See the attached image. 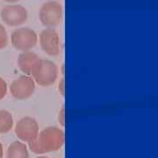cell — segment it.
Wrapping results in <instances>:
<instances>
[{"instance_id":"cell-1","label":"cell","mask_w":158,"mask_h":158,"mask_svg":"<svg viewBox=\"0 0 158 158\" xmlns=\"http://www.w3.org/2000/svg\"><path fill=\"white\" fill-rule=\"evenodd\" d=\"M64 141L63 131L56 127H48L39 132L37 138L29 142V148L35 154L55 152L61 149Z\"/></svg>"},{"instance_id":"cell-2","label":"cell","mask_w":158,"mask_h":158,"mask_svg":"<svg viewBox=\"0 0 158 158\" xmlns=\"http://www.w3.org/2000/svg\"><path fill=\"white\" fill-rule=\"evenodd\" d=\"M35 84L48 87L54 85L58 77V67L56 63L49 59H41L34 64L30 75Z\"/></svg>"},{"instance_id":"cell-3","label":"cell","mask_w":158,"mask_h":158,"mask_svg":"<svg viewBox=\"0 0 158 158\" xmlns=\"http://www.w3.org/2000/svg\"><path fill=\"white\" fill-rule=\"evenodd\" d=\"M11 42L16 50L31 51L38 43V34L27 27H19L11 33Z\"/></svg>"},{"instance_id":"cell-4","label":"cell","mask_w":158,"mask_h":158,"mask_svg":"<svg viewBox=\"0 0 158 158\" xmlns=\"http://www.w3.org/2000/svg\"><path fill=\"white\" fill-rule=\"evenodd\" d=\"M62 6L57 1H47L40 6L39 19L46 28H54L62 22Z\"/></svg>"},{"instance_id":"cell-5","label":"cell","mask_w":158,"mask_h":158,"mask_svg":"<svg viewBox=\"0 0 158 158\" xmlns=\"http://www.w3.org/2000/svg\"><path fill=\"white\" fill-rule=\"evenodd\" d=\"M1 19L8 27H16L22 26L28 19V11L25 6L10 4L3 7L0 12Z\"/></svg>"},{"instance_id":"cell-6","label":"cell","mask_w":158,"mask_h":158,"mask_svg":"<svg viewBox=\"0 0 158 158\" xmlns=\"http://www.w3.org/2000/svg\"><path fill=\"white\" fill-rule=\"evenodd\" d=\"M35 85L31 76L24 74L11 82L9 90L14 98L18 100H27L34 95Z\"/></svg>"},{"instance_id":"cell-7","label":"cell","mask_w":158,"mask_h":158,"mask_svg":"<svg viewBox=\"0 0 158 158\" xmlns=\"http://www.w3.org/2000/svg\"><path fill=\"white\" fill-rule=\"evenodd\" d=\"M41 49L49 56H56L61 53V38L54 28L43 29L38 36Z\"/></svg>"},{"instance_id":"cell-8","label":"cell","mask_w":158,"mask_h":158,"mask_svg":"<svg viewBox=\"0 0 158 158\" xmlns=\"http://www.w3.org/2000/svg\"><path fill=\"white\" fill-rule=\"evenodd\" d=\"M39 124L37 120L31 116H25L17 122L15 126V134L23 142H31L39 135Z\"/></svg>"},{"instance_id":"cell-9","label":"cell","mask_w":158,"mask_h":158,"mask_svg":"<svg viewBox=\"0 0 158 158\" xmlns=\"http://www.w3.org/2000/svg\"><path fill=\"white\" fill-rule=\"evenodd\" d=\"M40 59L33 51H25L21 52L18 57V67L25 75H31L32 69L34 68V64Z\"/></svg>"},{"instance_id":"cell-10","label":"cell","mask_w":158,"mask_h":158,"mask_svg":"<svg viewBox=\"0 0 158 158\" xmlns=\"http://www.w3.org/2000/svg\"><path fill=\"white\" fill-rule=\"evenodd\" d=\"M6 158H29L27 146L23 141H13L7 148Z\"/></svg>"},{"instance_id":"cell-11","label":"cell","mask_w":158,"mask_h":158,"mask_svg":"<svg viewBox=\"0 0 158 158\" xmlns=\"http://www.w3.org/2000/svg\"><path fill=\"white\" fill-rule=\"evenodd\" d=\"M13 117L9 111L0 109V134H6L13 127Z\"/></svg>"},{"instance_id":"cell-12","label":"cell","mask_w":158,"mask_h":158,"mask_svg":"<svg viewBox=\"0 0 158 158\" xmlns=\"http://www.w3.org/2000/svg\"><path fill=\"white\" fill-rule=\"evenodd\" d=\"M8 44V34L4 26L0 23V50L5 48Z\"/></svg>"},{"instance_id":"cell-13","label":"cell","mask_w":158,"mask_h":158,"mask_svg":"<svg viewBox=\"0 0 158 158\" xmlns=\"http://www.w3.org/2000/svg\"><path fill=\"white\" fill-rule=\"evenodd\" d=\"M7 90H8V87H7L6 80L0 77V100H2L6 96Z\"/></svg>"},{"instance_id":"cell-14","label":"cell","mask_w":158,"mask_h":158,"mask_svg":"<svg viewBox=\"0 0 158 158\" xmlns=\"http://www.w3.org/2000/svg\"><path fill=\"white\" fill-rule=\"evenodd\" d=\"M64 113H65V109L64 106H62L59 113V122H61L62 126H64Z\"/></svg>"},{"instance_id":"cell-15","label":"cell","mask_w":158,"mask_h":158,"mask_svg":"<svg viewBox=\"0 0 158 158\" xmlns=\"http://www.w3.org/2000/svg\"><path fill=\"white\" fill-rule=\"evenodd\" d=\"M59 91L62 95H64V78H61V81L59 83Z\"/></svg>"},{"instance_id":"cell-16","label":"cell","mask_w":158,"mask_h":158,"mask_svg":"<svg viewBox=\"0 0 158 158\" xmlns=\"http://www.w3.org/2000/svg\"><path fill=\"white\" fill-rule=\"evenodd\" d=\"M3 156H4V150H3V145H2V143L0 142V158H3Z\"/></svg>"},{"instance_id":"cell-17","label":"cell","mask_w":158,"mask_h":158,"mask_svg":"<svg viewBox=\"0 0 158 158\" xmlns=\"http://www.w3.org/2000/svg\"><path fill=\"white\" fill-rule=\"evenodd\" d=\"M5 2H7L9 4H16L17 2H19V0H4Z\"/></svg>"},{"instance_id":"cell-18","label":"cell","mask_w":158,"mask_h":158,"mask_svg":"<svg viewBox=\"0 0 158 158\" xmlns=\"http://www.w3.org/2000/svg\"><path fill=\"white\" fill-rule=\"evenodd\" d=\"M36 158H48V157H47V156H38V157H36Z\"/></svg>"}]
</instances>
